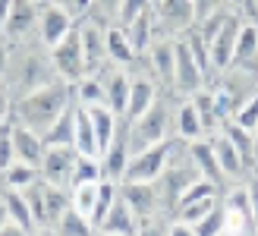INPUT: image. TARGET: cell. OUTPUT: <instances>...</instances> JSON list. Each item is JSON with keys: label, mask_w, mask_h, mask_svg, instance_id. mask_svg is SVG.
<instances>
[{"label": "cell", "mask_w": 258, "mask_h": 236, "mask_svg": "<svg viewBox=\"0 0 258 236\" xmlns=\"http://www.w3.org/2000/svg\"><path fill=\"white\" fill-rule=\"evenodd\" d=\"M60 79L50 63V50L41 44V38H29V41L10 44V63L4 73V82L13 91V98H22L25 91H32L44 82Z\"/></svg>", "instance_id": "obj_1"}, {"label": "cell", "mask_w": 258, "mask_h": 236, "mask_svg": "<svg viewBox=\"0 0 258 236\" xmlns=\"http://www.w3.org/2000/svg\"><path fill=\"white\" fill-rule=\"evenodd\" d=\"M73 85L63 82V79H54V82H44L38 85L32 91H25L22 98H16V104H13V120L25 123L29 129H35V133H47L50 126H54V120L63 113L73 104Z\"/></svg>", "instance_id": "obj_2"}, {"label": "cell", "mask_w": 258, "mask_h": 236, "mask_svg": "<svg viewBox=\"0 0 258 236\" xmlns=\"http://www.w3.org/2000/svg\"><path fill=\"white\" fill-rule=\"evenodd\" d=\"M176 91L164 88L161 98L151 104L145 113H139L136 120H126V139H129V154L142 151L148 145H158V142L173 136V107H176Z\"/></svg>", "instance_id": "obj_3"}, {"label": "cell", "mask_w": 258, "mask_h": 236, "mask_svg": "<svg viewBox=\"0 0 258 236\" xmlns=\"http://www.w3.org/2000/svg\"><path fill=\"white\" fill-rule=\"evenodd\" d=\"M50 50V63H54V73L63 79V82H70L76 85L79 79L88 73L85 67V54H82V35H79V22H76V29L67 35V38H60V41L54 47H47Z\"/></svg>", "instance_id": "obj_4"}, {"label": "cell", "mask_w": 258, "mask_h": 236, "mask_svg": "<svg viewBox=\"0 0 258 236\" xmlns=\"http://www.w3.org/2000/svg\"><path fill=\"white\" fill-rule=\"evenodd\" d=\"M170 151H173V136L158 142V145L133 151L129 161H126V170H123L120 183H126V180H158L164 173V167L170 164Z\"/></svg>", "instance_id": "obj_5"}, {"label": "cell", "mask_w": 258, "mask_h": 236, "mask_svg": "<svg viewBox=\"0 0 258 236\" xmlns=\"http://www.w3.org/2000/svg\"><path fill=\"white\" fill-rule=\"evenodd\" d=\"M196 25L192 0H158L154 4V38H176Z\"/></svg>", "instance_id": "obj_6"}, {"label": "cell", "mask_w": 258, "mask_h": 236, "mask_svg": "<svg viewBox=\"0 0 258 236\" xmlns=\"http://www.w3.org/2000/svg\"><path fill=\"white\" fill-rule=\"evenodd\" d=\"M202 85H208V79H205L199 60L192 57L186 38L176 35L173 38V91L179 98H189V95H196Z\"/></svg>", "instance_id": "obj_7"}, {"label": "cell", "mask_w": 258, "mask_h": 236, "mask_svg": "<svg viewBox=\"0 0 258 236\" xmlns=\"http://www.w3.org/2000/svg\"><path fill=\"white\" fill-rule=\"evenodd\" d=\"M38 13H41V4H35V0H13L0 35H4L10 44L38 38Z\"/></svg>", "instance_id": "obj_8"}, {"label": "cell", "mask_w": 258, "mask_h": 236, "mask_svg": "<svg viewBox=\"0 0 258 236\" xmlns=\"http://www.w3.org/2000/svg\"><path fill=\"white\" fill-rule=\"evenodd\" d=\"M120 195L136 211L139 224L148 220V217H154V214H164L161 195H158V183L154 180H126V183H120Z\"/></svg>", "instance_id": "obj_9"}, {"label": "cell", "mask_w": 258, "mask_h": 236, "mask_svg": "<svg viewBox=\"0 0 258 236\" xmlns=\"http://www.w3.org/2000/svg\"><path fill=\"white\" fill-rule=\"evenodd\" d=\"M76 19L70 10H63L60 4H50L44 0L41 4V13H38V38H41L44 47H54L60 38H67L73 29H76Z\"/></svg>", "instance_id": "obj_10"}, {"label": "cell", "mask_w": 258, "mask_h": 236, "mask_svg": "<svg viewBox=\"0 0 258 236\" xmlns=\"http://www.w3.org/2000/svg\"><path fill=\"white\" fill-rule=\"evenodd\" d=\"M76 157H79V148H76V145H47L41 164H38V170H41V180L57 183V186H67V189H70Z\"/></svg>", "instance_id": "obj_11"}, {"label": "cell", "mask_w": 258, "mask_h": 236, "mask_svg": "<svg viewBox=\"0 0 258 236\" xmlns=\"http://www.w3.org/2000/svg\"><path fill=\"white\" fill-rule=\"evenodd\" d=\"M242 22H246V16H242L239 10H230V16H227V22L221 25V32H217L211 41H208L214 73H224V70L230 67V57H233V47H236V38H239Z\"/></svg>", "instance_id": "obj_12"}, {"label": "cell", "mask_w": 258, "mask_h": 236, "mask_svg": "<svg viewBox=\"0 0 258 236\" xmlns=\"http://www.w3.org/2000/svg\"><path fill=\"white\" fill-rule=\"evenodd\" d=\"M161 85L154 82V79L148 73H142V70H129V104H126V120H136L139 113H145L154 101L161 98Z\"/></svg>", "instance_id": "obj_13"}, {"label": "cell", "mask_w": 258, "mask_h": 236, "mask_svg": "<svg viewBox=\"0 0 258 236\" xmlns=\"http://www.w3.org/2000/svg\"><path fill=\"white\" fill-rule=\"evenodd\" d=\"M104 29L95 19H79V35H82V54H85V67L88 73H101L107 67V41H104Z\"/></svg>", "instance_id": "obj_14"}, {"label": "cell", "mask_w": 258, "mask_h": 236, "mask_svg": "<svg viewBox=\"0 0 258 236\" xmlns=\"http://www.w3.org/2000/svg\"><path fill=\"white\" fill-rule=\"evenodd\" d=\"M208 139H211V148H214V154H217V164H221V170H224L227 186L242 183V180H246V173H249V164L242 161V154L236 151V145L221 133V129H217V133H211Z\"/></svg>", "instance_id": "obj_15"}, {"label": "cell", "mask_w": 258, "mask_h": 236, "mask_svg": "<svg viewBox=\"0 0 258 236\" xmlns=\"http://www.w3.org/2000/svg\"><path fill=\"white\" fill-rule=\"evenodd\" d=\"M227 70H242V73H255L258 76V22L255 19L242 22L236 47H233V57H230Z\"/></svg>", "instance_id": "obj_16"}, {"label": "cell", "mask_w": 258, "mask_h": 236, "mask_svg": "<svg viewBox=\"0 0 258 236\" xmlns=\"http://www.w3.org/2000/svg\"><path fill=\"white\" fill-rule=\"evenodd\" d=\"M98 236H139V217L136 211L126 205L123 195H117L110 205V211L104 214V220L95 227Z\"/></svg>", "instance_id": "obj_17"}, {"label": "cell", "mask_w": 258, "mask_h": 236, "mask_svg": "<svg viewBox=\"0 0 258 236\" xmlns=\"http://www.w3.org/2000/svg\"><path fill=\"white\" fill-rule=\"evenodd\" d=\"M10 136H13V151H16V161H25V164H41L44 157V139L41 133H35V129H29L25 123L19 120H10Z\"/></svg>", "instance_id": "obj_18"}, {"label": "cell", "mask_w": 258, "mask_h": 236, "mask_svg": "<svg viewBox=\"0 0 258 236\" xmlns=\"http://www.w3.org/2000/svg\"><path fill=\"white\" fill-rule=\"evenodd\" d=\"M126 161H129V139H126V120L120 116L117 136H113L110 148L101 154V176H107V180H117V183H120L123 170H126Z\"/></svg>", "instance_id": "obj_19"}, {"label": "cell", "mask_w": 258, "mask_h": 236, "mask_svg": "<svg viewBox=\"0 0 258 236\" xmlns=\"http://www.w3.org/2000/svg\"><path fill=\"white\" fill-rule=\"evenodd\" d=\"M189 157H192V164H196V170H199L205 180H211V183H217L221 189H227L224 170H221V164H217V154H214V148H211V139H208V136L189 142Z\"/></svg>", "instance_id": "obj_20"}, {"label": "cell", "mask_w": 258, "mask_h": 236, "mask_svg": "<svg viewBox=\"0 0 258 236\" xmlns=\"http://www.w3.org/2000/svg\"><path fill=\"white\" fill-rule=\"evenodd\" d=\"M104 41H107V60L113 63V67H123V70L136 67L139 54L133 50V44H129V38H126V32H123V25L110 22L107 29H104Z\"/></svg>", "instance_id": "obj_21"}, {"label": "cell", "mask_w": 258, "mask_h": 236, "mask_svg": "<svg viewBox=\"0 0 258 236\" xmlns=\"http://www.w3.org/2000/svg\"><path fill=\"white\" fill-rule=\"evenodd\" d=\"M173 136L186 139V142H196V139L205 136L202 116H199L196 104H192L189 98H183V101L176 98V107H173Z\"/></svg>", "instance_id": "obj_22"}, {"label": "cell", "mask_w": 258, "mask_h": 236, "mask_svg": "<svg viewBox=\"0 0 258 236\" xmlns=\"http://www.w3.org/2000/svg\"><path fill=\"white\" fill-rule=\"evenodd\" d=\"M4 208H7V220H13V224H19L22 230H25V236H35V233H41L38 230V224H35V217H32V208H29V202H25V195H22V189H10V186H4Z\"/></svg>", "instance_id": "obj_23"}, {"label": "cell", "mask_w": 258, "mask_h": 236, "mask_svg": "<svg viewBox=\"0 0 258 236\" xmlns=\"http://www.w3.org/2000/svg\"><path fill=\"white\" fill-rule=\"evenodd\" d=\"M88 116H92V126H95V142H98V157H101L110 148L113 136H117L120 116L113 113L107 104H92V107H88Z\"/></svg>", "instance_id": "obj_24"}, {"label": "cell", "mask_w": 258, "mask_h": 236, "mask_svg": "<svg viewBox=\"0 0 258 236\" xmlns=\"http://www.w3.org/2000/svg\"><path fill=\"white\" fill-rule=\"evenodd\" d=\"M189 101L196 104V110H199V116H202V126H205V136H211V133H217L221 129V110H217V101H214V91H211V85H202L196 95H189Z\"/></svg>", "instance_id": "obj_25"}, {"label": "cell", "mask_w": 258, "mask_h": 236, "mask_svg": "<svg viewBox=\"0 0 258 236\" xmlns=\"http://www.w3.org/2000/svg\"><path fill=\"white\" fill-rule=\"evenodd\" d=\"M221 133L236 145V151L242 154V161H246L249 170H252L255 167V136H252V129L239 126L233 116H227V120H221Z\"/></svg>", "instance_id": "obj_26"}, {"label": "cell", "mask_w": 258, "mask_h": 236, "mask_svg": "<svg viewBox=\"0 0 258 236\" xmlns=\"http://www.w3.org/2000/svg\"><path fill=\"white\" fill-rule=\"evenodd\" d=\"M70 205H73L70 202V189L44 180V233H50V227L57 224V217L67 211Z\"/></svg>", "instance_id": "obj_27"}, {"label": "cell", "mask_w": 258, "mask_h": 236, "mask_svg": "<svg viewBox=\"0 0 258 236\" xmlns=\"http://www.w3.org/2000/svg\"><path fill=\"white\" fill-rule=\"evenodd\" d=\"M123 32H126V38H129V44H133V50L142 57V54L151 47V41H154V7H151L148 13H142L139 19H133Z\"/></svg>", "instance_id": "obj_28"}, {"label": "cell", "mask_w": 258, "mask_h": 236, "mask_svg": "<svg viewBox=\"0 0 258 236\" xmlns=\"http://www.w3.org/2000/svg\"><path fill=\"white\" fill-rule=\"evenodd\" d=\"M41 139H44V145H76V101L57 116L54 126Z\"/></svg>", "instance_id": "obj_29"}, {"label": "cell", "mask_w": 258, "mask_h": 236, "mask_svg": "<svg viewBox=\"0 0 258 236\" xmlns=\"http://www.w3.org/2000/svg\"><path fill=\"white\" fill-rule=\"evenodd\" d=\"M50 233H57V236H92L95 227H92V220H88V214H82L79 208H67L60 217H57V224L50 227Z\"/></svg>", "instance_id": "obj_30"}, {"label": "cell", "mask_w": 258, "mask_h": 236, "mask_svg": "<svg viewBox=\"0 0 258 236\" xmlns=\"http://www.w3.org/2000/svg\"><path fill=\"white\" fill-rule=\"evenodd\" d=\"M76 148L82 154H95L98 157V142H95V126L92 116H88V107L76 101Z\"/></svg>", "instance_id": "obj_31"}, {"label": "cell", "mask_w": 258, "mask_h": 236, "mask_svg": "<svg viewBox=\"0 0 258 236\" xmlns=\"http://www.w3.org/2000/svg\"><path fill=\"white\" fill-rule=\"evenodd\" d=\"M73 98L85 104V107H92V104H107L104 101V82H101L98 73H85L79 82L73 85Z\"/></svg>", "instance_id": "obj_32"}, {"label": "cell", "mask_w": 258, "mask_h": 236, "mask_svg": "<svg viewBox=\"0 0 258 236\" xmlns=\"http://www.w3.org/2000/svg\"><path fill=\"white\" fill-rule=\"evenodd\" d=\"M0 173H4V186H10V189H25V186H32L35 180H41V170L35 164H25V161H13L7 170H0Z\"/></svg>", "instance_id": "obj_33"}, {"label": "cell", "mask_w": 258, "mask_h": 236, "mask_svg": "<svg viewBox=\"0 0 258 236\" xmlns=\"http://www.w3.org/2000/svg\"><path fill=\"white\" fill-rule=\"evenodd\" d=\"M217 202H221V192H217V195H202V199H192V202H183V205L176 208V214H173V217L186 220V224L192 227V224H199V220L208 214Z\"/></svg>", "instance_id": "obj_34"}, {"label": "cell", "mask_w": 258, "mask_h": 236, "mask_svg": "<svg viewBox=\"0 0 258 236\" xmlns=\"http://www.w3.org/2000/svg\"><path fill=\"white\" fill-rule=\"evenodd\" d=\"M98 186H101V180L70 186V202H73V208H79L82 214L92 217V208H95V202H98Z\"/></svg>", "instance_id": "obj_35"}, {"label": "cell", "mask_w": 258, "mask_h": 236, "mask_svg": "<svg viewBox=\"0 0 258 236\" xmlns=\"http://www.w3.org/2000/svg\"><path fill=\"white\" fill-rule=\"evenodd\" d=\"M224 224H227L224 202H217L211 211L199 220V224H192V233H196V236H224Z\"/></svg>", "instance_id": "obj_36"}, {"label": "cell", "mask_w": 258, "mask_h": 236, "mask_svg": "<svg viewBox=\"0 0 258 236\" xmlns=\"http://www.w3.org/2000/svg\"><path fill=\"white\" fill-rule=\"evenodd\" d=\"M22 195H25V202H29V208H32V217H35L38 230L44 233V180H35L32 186H25Z\"/></svg>", "instance_id": "obj_37"}, {"label": "cell", "mask_w": 258, "mask_h": 236, "mask_svg": "<svg viewBox=\"0 0 258 236\" xmlns=\"http://www.w3.org/2000/svg\"><path fill=\"white\" fill-rule=\"evenodd\" d=\"M148 10H151V0H120V10H117V19H113V22L126 29L129 22L139 19L142 13H148Z\"/></svg>", "instance_id": "obj_38"}, {"label": "cell", "mask_w": 258, "mask_h": 236, "mask_svg": "<svg viewBox=\"0 0 258 236\" xmlns=\"http://www.w3.org/2000/svg\"><path fill=\"white\" fill-rule=\"evenodd\" d=\"M117 10H120V0H92V10H88L85 19H95L101 25H110L117 19Z\"/></svg>", "instance_id": "obj_39"}, {"label": "cell", "mask_w": 258, "mask_h": 236, "mask_svg": "<svg viewBox=\"0 0 258 236\" xmlns=\"http://www.w3.org/2000/svg\"><path fill=\"white\" fill-rule=\"evenodd\" d=\"M233 120H236L239 126H246V129H255V123H258V91L233 110Z\"/></svg>", "instance_id": "obj_40"}, {"label": "cell", "mask_w": 258, "mask_h": 236, "mask_svg": "<svg viewBox=\"0 0 258 236\" xmlns=\"http://www.w3.org/2000/svg\"><path fill=\"white\" fill-rule=\"evenodd\" d=\"M192 7H196V22L208 19V16H214V13H221V10H230L227 0H192Z\"/></svg>", "instance_id": "obj_41"}, {"label": "cell", "mask_w": 258, "mask_h": 236, "mask_svg": "<svg viewBox=\"0 0 258 236\" xmlns=\"http://www.w3.org/2000/svg\"><path fill=\"white\" fill-rule=\"evenodd\" d=\"M13 104H16V98H13V91L7 88V82L0 79V126L13 120Z\"/></svg>", "instance_id": "obj_42"}, {"label": "cell", "mask_w": 258, "mask_h": 236, "mask_svg": "<svg viewBox=\"0 0 258 236\" xmlns=\"http://www.w3.org/2000/svg\"><path fill=\"white\" fill-rule=\"evenodd\" d=\"M50 4H60L63 10H70L76 19H85L88 10H92V0H50Z\"/></svg>", "instance_id": "obj_43"}, {"label": "cell", "mask_w": 258, "mask_h": 236, "mask_svg": "<svg viewBox=\"0 0 258 236\" xmlns=\"http://www.w3.org/2000/svg\"><path fill=\"white\" fill-rule=\"evenodd\" d=\"M246 192H249V205H252V214H255V224H258V176H255V170L252 173H246Z\"/></svg>", "instance_id": "obj_44"}, {"label": "cell", "mask_w": 258, "mask_h": 236, "mask_svg": "<svg viewBox=\"0 0 258 236\" xmlns=\"http://www.w3.org/2000/svg\"><path fill=\"white\" fill-rule=\"evenodd\" d=\"M7 63H10V41L0 35V79H4V73H7Z\"/></svg>", "instance_id": "obj_45"}, {"label": "cell", "mask_w": 258, "mask_h": 236, "mask_svg": "<svg viewBox=\"0 0 258 236\" xmlns=\"http://www.w3.org/2000/svg\"><path fill=\"white\" fill-rule=\"evenodd\" d=\"M246 19L258 22V0H249V4H246Z\"/></svg>", "instance_id": "obj_46"}, {"label": "cell", "mask_w": 258, "mask_h": 236, "mask_svg": "<svg viewBox=\"0 0 258 236\" xmlns=\"http://www.w3.org/2000/svg\"><path fill=\"white\" fill-rule=\"evenodd\" d=\"M246 4H249V0H227V7L230 10H239L242 16H246Z\"/></svg>", "instance_id": "obj_47"}, {"label": "cell", "mask_w": 258, "mask_h": 236, "mask_svg": "<svg viewBox=\"0 0 258 236\" xmlns=\"http://www.w3.org/2000/svg\"><path fill=\"white\" fill-rule=\"evenodd\" d=\"M4 220H7V208H4V199H0V227H4Z\"/></svg>", "instance_id": "obj_48"}, {"label": "cell", "mask_w": 258, "mask_h": 236, "mask_svg": "<svg viewBox=\"0 0 258 236\" xmlns=\"http://www.w3.org/2000/svg\"><path fill=\"white\" fill-rule=\"evenodd\" d=\"M252 170H255V176H258V167H252Z\"/></svg>", "instance_id": "obj_49"}, {"label": "cell", "mask_w": 258, "mask_h": 236, "mask_svg": "<svg viewBox=\"0 0 258 236\" xmlns=\"http://www.w3.org/2000/svg\"><path fill=\"white\" fill-rule=\"evenodd\" d=\"M35 4H44V0H35Z\"/></svg>", "instance_id": "obj_50"}, {"label": "cell", "mask_w": 258, "mask_h": 236, "mask_svg": "<svg viewBox=\"0 0 258 236\" xmlns=\"http://www.w3.org/2000/svg\"><path fill=\"white\" fill-rule=\"evenodd\" d=\"M154 4H158V0H151V7H154Z\"/></svg>", "instance_id": "obj_51"}]
</instances>
